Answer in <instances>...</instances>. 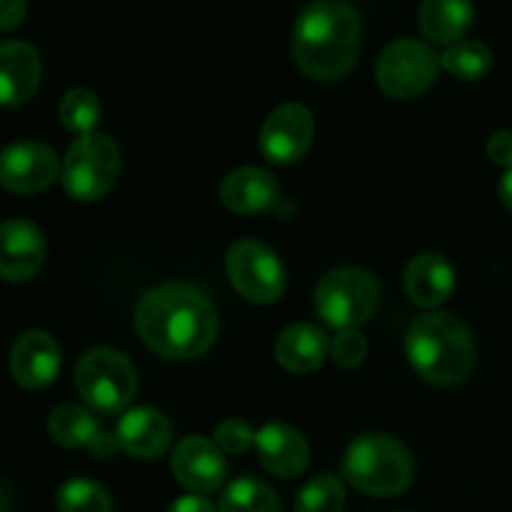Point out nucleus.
<instances>
[{
  "label": "nucleus",
  "instance_id": "obj_8",
  "mask_svg": "<svg viewBox=\"0 0 512 512\" xmlns=\"http://www.w3.org/2000/svg\"><path fill=\"white\" fill-rule=\"evenodd\" d=\"M435 78H438V55L413 38L390 43L375 68L380 90L398 100L418 98L435 83Z\"/></svg>",
  "mask_w": 512,
  "mask_h": 512
},
{
  "label": "nucleus",
  "instance_id": "obj_19",
  "mask_svg": "<svg viewBox=\"0 0 512 512\" xmlns=\"http://www.w3.org/2000/svg\"><path fill=\"white\" fill-rule=\"evenodd\" d=\"M220 198L233 213L255 215L275 208L280 200V185L268 170L238 168L220 185Z\"/></svg>",
  "mask_w": 512,
  "mask_h": 512
},
{
  "label": "nucleus",
  "instance_id": "obj_6",
  "mask_svg": "<svg viewBox=\"0 0 512 512\" xmlns=\"http://www.w3.org/2000/svg\"><path fill=\"white\" fill-rule=\"evenodd\" d=\"M120 173V150L108 135L88 133L80 135L70 145L68 155L63 160L60 180L70 198L100 200L113 190Z\"/></svg>",
  "mask_w": 512,
  "mask_h": 512
},
{
  "label": "nucleus",
  "instance_id": "obj_1",
  "mask_svg": "<svg viewBox=\"0 0 512 512\" xmlns=\"http://www.w3.org/2000/svg\"><path fill=\"white\" fill-rule=\"evenodd\" d=\"M135 330L148 348L165 358H200L215 343L218 313L203 290L165 283L143 295L135 310Z\"/></svg>",
  "mask_w": 512,
  "mask_h": 512
},
{
  "label": "nucleus",
  "instance_id": "obj_5",
  "mask_svg": "<svg viewBox=\"0 0 512 512\" xmlns=\"http://www.w3.org/2000/svg\"><path fill=\"white\" fill-rule=\"evenodd\" d=\"M75 385L85 403L103 415L123 413L138 393V373L123 353L95 348L80 358Z\"/></svg>",
  "mask_w": 512,
  "mask_h": 512
},
{
  "label": "nucleus",
  "instance_id": "obj_26",
  "mask_svg": "<svg viewBox=\"0 0 512 512\" xmlns=\"http://www.w3.org/2000/svg\"><path fill=\"white\" fill-rule=\"evenodd\" d=\"M60 120L68 130L80 135L93 133V128L100 120V103L90 90L73 88L60 100Z\"/></svg>",
  "mask_w": 512,
  "mask_h": 512
},
{
  "label": "nucleus",
  "instance_id": "obj_30",
  "mask_svg": "<svg viewBox=\"0 0 512 512\" xmlns=\"http://www.w3.org/2000/svg\"><path fill=\"white\" fill-rule=\"evenodd\" d=\"M488 158L500 168H512V130H498L490 135Z\"/></svg>",
  "mask_w": 512,
  "mask_h": 512
},
{
  "label": "nucleus",
  "instance_id": "obj_21",
  "mask_svg": "<svg viewBox=\"0 0 512 512\" xmlns=\"http://www.w3.org/2000/svg\"><path fill=\"white\" fill-rule=\"evenodd\" d=\"M328 335L310 323H295L280 333L275 358L288 373H313L328 355Z\"/></svg>",
  "mask_w": 512,
  "mask_h": 512
},
{
  "label": "nucleus",
  "instance_id": "obj_29",
  "mask_svg": "<svg viewBox=\"0 0 512 512\" xmlns=\"http://www.w3.org/2000/svg\"><path fill=\"white\" fill-rule=\"evenodd\" d=\"M255 430L245 420L228 418L215 428V445L225 453H245L250 445H255Z\"/></svg>",
  "mask_w": 512,
  "mask_h": 512
},
{
  "label": "nucleus",
  "instance_id": "obj_33",
  "mask_svg": "<svg viewBox=\"0 0 512 512\" xmlns=\"http://www.w3.org/2000/svg\"><path fill=\"white\" fill-rule=\"evenodd\" d=\"M500 200H503L505 208L512 213V168L503 175V180H500Z\"/></svg>",
  "mask_w": 512,
  "mask_h": 512
},
{
  "label": "nucleus",
  "instance_id": "obj_24",
  "mask_svg": "<svg viewBox=\"0 0 512 512\" xmlns=\"http://www.w3.org/2000/svg\"><path fill=\"white\" fill-rule=\"evenodd\" d=\"M218 512H283V505L273 488L260 480L240 478L223 493Z\"/></svg>",
  "mask_w": 512,
  "mask_h": 512
},
{
  "label": "nucleus",
  "instance_id": "obj_22",
  "mask_svg": "<svg viewBox=\"0 0 512 512\" xmlns=\"http://www.w3.org/2000/svg\"><path fill=\"white\" fill-rule=\"evenodd\" d=\"M418 25L430 43L455 45L473 25L470 0H423L418 10Z\"/></svg>",
  "mask_w": 512,
  "mask_h": 512
},
{
  "label": "nucleus",
  "instance_id": "obj_4",
  "mask_svg": "<svg viewBox=\"0 0 512 512\" xmlns=\"http://www.w3.org/2000/svg\"><path fill=\"white\" fill-rule=\"evenodd\" d=\"M343 475L360 493L393 498L413 483V458L390 435H360L345 450Z\"/></svg>",
  "mask_w": 512,
  "mask_h": 512
},
{
  "label": "nucleus",
  "instance_id": "obj_31",
  "mask_svg": "<svg viewBox=\"0 0 512 512\" xmlns=\"http://www.w3.org/2000/svg\"><path fill=\"white\" fill-rule=\"evenodd\" d=\"M25 13H28L25 0H0V33L18 28L25 20Z\"/></svg>",
  "mask_w": 512,
  "mask_h": 512
},
{
  "label": "nucleus",
  "instance_id": "obj_16",
  "mask_svg": "<svg viewBox=\"0 0 512 512\" xmlns=\"http://www.w3.org/2000/svg\"><path fill=\"white\" fill-rule=\"evenodd\" d=\"M43 75L38 50L23 40L0 43V105H23L35 95Z\"/></svg>",
  "mask_w": 512,
  "mask_h": 512
},
{
  "label": "nucleus",
  "instance_id": "obj_17",
  "mask_svg": "<svg viewBox=\"0 0 512 512\" xmlns=\"http://www.w3.org/2000/svg\"><path fill=\"white\" fill-rule=\"evenodd\" d=\"M258 458L268 473L293 480L305 473L310 463V448L303 435L283 423H270L255 435Z\"/></svg>",
  "mask_w": 512,
  "mask_h": 512
},
{
  "label": "nucleus",
  "instance_id": "obj_18",
  "mask_svg": "<svg viewBox=\"0 0 512 512\" xmlns=\"http://www.w3.org/2000/svg\"><path fill=\"white\" fill-rule=\"evenodd\" d=\"M120 448L140 460H153L168 450L173 428L170 420L155 408H135L120 418L118 430Z\"/></svg>",
  "mask_w": 512,
  "mask_h": 512
},
{
  "label": "nucleus",
  "instance_id": "obj_9",
  "mask_svg": "<svg viewBox=\"0 0 512 512\" xmlns=\"http://www.w3.org/2000/svg\"><path fill=\"white\" fill-rule=\"evenodd\" d=\"M228 278L250 303H275L285 293V268L278 255L258 240H238L228 250Z\"/></svg>",
  "mask_w": 512,
  "mask_h": 512
},
{
  "label": "nucleus",
  "instance_id": "obj_10",
  "mask_svg": "<svg viewBox=\"0 0 512 512\" xmlns=\"http://www.w3.org/2000/svg\"><path fill=\"white\" fill-rule=\"evenodd\" d=\"M58 155L35 140H20L0 150V185L10 193H40L58 178Z\"/></svg>",
  "mask_w": 512,
  "mask_h": 512
},
{
  "label": "nucleus",
  "instance_id": "obj_27",
  "mask_svg": "<svg viewBox=\"0 0 512 512\" xmlns=\"http://www.w3.org/2000/svg\"><path fill=\"white\" fill-rule=\"evenodd\" d=\"M345 488L333 475L313 478L295 500V512H343Z\"/></svg>",
  "mask_w": 512,
  "mask_h": 512
},
{
  "label": "nucleus",
  "instance_id": "obj_23",
  "mask_svg": "<svg viewBox=\"0 0 512 512\" xmlns=\"http://www.w3.org/2000/svg\"><path fill=\"white\" fill-rule=\"evenodd\" d=\"M443 68L453 78L473 83V80H483L493 70V53L480 40H460L445 50Z\"/></svg>",
  "mask_w": 512,
  "mask_h": 512
},
{
  "label": "nucleus",
  "instance_id": "obj_32",
  "mask_svg": "<svg viewBox=\"0 0 512 512\" xmlns=\"http://www.w3.org/2000/svg\"><path fill=\"white\" fill-rule=\"evenodd\" d=\"M170 512H215V508L210 500L200 498L198 493H193V495H183V498L175 500V503L170 505Z\"/></svg>",
  "mask_w": 512,
  "mask_h": 512
},
{
  "label": "nucleus",
  "instance_id": "obj_7",
  "mask_svg": "<svg viewBox=\"0 0 512 512\" xmlns=\"http://www.w3.org/2000/svg\"><path fill=\"white\" fill-rule=\"evenodd\" d=\"M380 300V285L368 270L338 268L325 275L315 290V308L320 318L335 330H350L363 325L375 313Z\"/></svg>",
  "mask_w": 512,
  "mask_h": 512
},
{
  "label": "nucleus",
  "instance_id": "obj_15",
  "mask_svg": "<svg viewBox=\"0 0 512 512\" xmlns=\"http://www.w3.org/2000/svg\"><path fill=\"white\" fill-rule=\"evenodd\" d=\"M60 370V348L43 330H28L10 350V373L23 388L40 390L55 380Z\"/></svg>",
  "mask_w": 512,
  "mask_h": 512
},
{
  "label": "nucleus",
  "instance_id": "obj_11",
  "mask_svg": "<svg viewBox=\"0 0 512 512\" xmlns=\"http://www.w3.org/2000/svg\"><path fill=\"white\" fill-rule=\"evenodd\" d=\"M315 135V120L305 105L288 103L270 113L260 130V150L278 165H293L308 153Z\"/></svg>",
  "mask_w": 512,
  "mask_h": 512
},
{
  "label": "nucleus",
  "instance_id": "obj_2",
  "mask_svg": "<svg viewBox=\"0 0 512 512\" xmlns=\"http://www.w3.org/2000/svg\"><path fill=\"white\" fill-rule=\"evenodd\" d=\"M360 50V15L345 0H315L295 20L293 55L315 80H340Z\"/></svg>",
  "mask_w": 512,
  "mask_h": 512
},
{
  "label": "nucleus",
  "instance_id": "obj_14",
  "mask_svg": "<svg viewBox=\"0 0 512 512\" xmlns=\"http://www.w3.org/2000/svg\"><path fill=\"white\" fill-rule=\"evenodd\" d=\"M50 438L65 448H85L95 458H110L120 448L118 435L108 433L93 413L73 403L58 405L48 418Z\"/></svg>",
  "mask_w": 512,
  "mask_h": 512
},
{
  "label": "nucleus",
  "instance_id": "obj_13",
  "mask_svg": "<svg viewBox=\"0 0 512 512\" xmlns=\"http://www.w3.org/2000/svg\"><path fill=\"white\" fill-rule=\"evenodd\" d=\"M45 263V240L28 220L0 223V278L25 283L35 278Z\"/></svg>",
  "mask_w": 512,
  "mask_h": 512
},
{
  "label": "nucleus",
  "instance_id": "obj_12",
  "mask_svg": "<svg viewBox=\"0 0 512 512\" xmlns=\"http://www.w3.org/2000/svg\"><path fill=\"white\" fill-rule=\"evenodd\" d=\"M228 465H225L223 450L208 438L190 435L178 443L173 450V475L183 488L193 493H215L223 485Z\"/></svg>",
  "mask_w": 512,
  "mask_h": 512
},
{
  "label": "nucleus",
  "instance_id": "obj_25",
  "mask_svg": "<svg viewBox=\"0 0 512 512\" xmlns=\"http://www.w3.org/2000/svg\"><path fill=\"white\" fill-rule=\"evenodd\" d=\"M58 510L60 512H113V500L103 485L93 480L75 478L68 480L58 490Z\"/></svg>",
  "mask_w": 512,
  "mask_h": 512
},
{
  "label": "nucleus",
  "instance_id": "obj_3",
  "mask_svg": "<svg viewBox=\"0 0 512 512\" xmlns=\"http://www.w3.org/2000/svg\"><path fill=\"white\" fill-rule=\"evenodd\" d=\"M405 350L415 373L433 385L463 383L475 368L473 335L450 313H428L415 320Z\"/></svg>",
  "mask_w": 512,
  "mask_h": 512
},
{
  "label": "nucleus",
  "instance_id": "obj_20",
  "mask_svg": "<svg viewBox=\"0 0 512 512\" xmlns=\"http://www.w3.org/2000/svg\"><path fill=\"white\" fill-rule=\"evenodd\" d=\"M455 270L443 255L423 253L405 268V293L420 308H438L453 295Z\"/></svg>",
  "mask_w": 512,
  "mask_h": 512
},
{
  "label": "nucleus",
  "instance_id": "obj_28",
  "mask_svg": "<svg viewBox=\"0 0 512 512\" xmlns=\"http://www.w3.org/2000/svg\"><path fill=\"white\" fill-rule=\"evenodd\" d=\"M330 353H333V360L345 370L358 368L360 363L368 355V343H365L363 335L358 333V328L350 330H338V338L330 345Z\"/></svg>",
  "mask_w": 512,
  "mask_h": 512
}]
</instances>
